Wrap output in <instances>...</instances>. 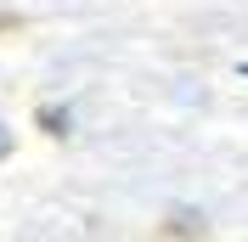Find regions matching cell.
Wrapping results in <instances>:
<instances>
[{"label": "cell", "instance_id": "1", "mask_svg": "<svg viewBox=\"0 0 248 242\" xmlns=\"http://www.w3.org/2000/svg\"><path fill=\"white\" fill-rule=\"evenodd\" d=\"M209 237V220L198 209H186V203H170L164 220H158V242H203Z\"/></svg>", "mask_w": 248, "mask_h": 242}, {"label": "cell", "instance_id": "2", "mask_svg": "<svg viewBox=\"0 0 248 242\" xmlns=\"http://www.w3.org/2000/svg\"><path fill=\"white\" fill-rule=\"evenodd\" d=\"M34 124H40L46 136H68V113H62V107H34Z\"/></svg>", "mask_w": 248, "mask_h": 242}, {"label": "cell", "instance_id": "3", "mask_svg": "<svg viewBox=\"0 0 248 242\" xmlns=\"http://www.w3.org/2000/svg\"><path fill=\"white\" fill-rule=\"evenodd\" d=\"M17 29H23V17H17V12H0V40H6V34H17Z\"/></svg>", "mask_w": 248, "mask_h": 242}, {"label": "cell", "instance_id": "4", "mask_svg": "<svg viewBox=\"0 0 248 242\" xmlns=\"http://www.w3.org/2000/svg\"><path fill=\"white\" fill-rule=\"evenodd\" d=\"M243 79H248V62H243Z\"/></svg>", "mask_w": 248, "mask_h": 242}]
</instances>
